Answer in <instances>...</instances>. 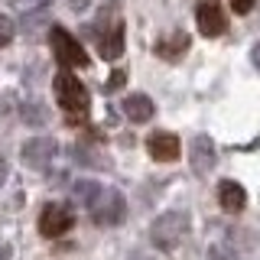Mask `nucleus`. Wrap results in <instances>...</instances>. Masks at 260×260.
I'll list each match as a JSON object with an SVG mask.
<instances>
[{"instance_id":"1","label":"nucleus","mask_w":260,"mask_h":260,"mask_svg":"<svg viewBox=\"0 0 260 260\" xmlns=\"http://www.w3.org/2000/svg\"><path fill=\"white\" fill-rule=\"evenodd\" d=\"M52 91H55V104H59L65 114H78V117L88 114V104H91L88 88L81 85V78H75L72 72H59V75H55Z\"/></svg>"},{"instance_id":"2","label":"nucleus","mask_w":260,"mask_h":260,"mask_svg":"<svg viewBox=\"0 0 260 260\" xmlns=\"http://www.w3.org/2000/svg\"><path fill=\"white\" fill-rule=\"evenodd\" d=\"M185 234H189V215H185V211H179V208L166 211V215H159L156 221H153V228H150L153 244H156V247H162V250L179 247Z\"/></svg>"},{"instance_id":"3","label":"nucleus","mask_w":260,"mask_h":260,"mask_svg":"<svg viewBox=\"0 0 260 260\" xmlns=\"http://www.w3.org/2000/svg\"><path fill=\"white\" fill-rule=\"evenodd\" d=\"M49 46H52V52H55V62L65 65V69H85L88 65V55H85V49H81V43L65 26H59V23L49 26Z\"/></svg>"},{"instance_id":"4","label":"nucleus","mask_w":260,"mask_h":260,"mask_svg":"<svg viewBox=\"0 0 260 260\" xmlns=\"http://www.w3.org/2000/svg\"><path fill=\"white\" fill-rule=\"evenodd\" d=\"M72 224H75V211H72L69 205H59V202L46 205L43 215H39V234H43V238H49V241L69 234Z\"/></svg>"},{"instance_id":"5","label":"nucleus","mask_w":260,"mask_h":260,"mask_svg":"<svg viewBox=\"0 0 260 260\" xmlns=\"http://www.w3.org/2000/svg\"><path fill=\"white\" fill-rule=\"evenodd\" d=\"M55 153H59V143L52 140V137H32L20 146V159L26 162L29 169H43L49 162L55 159Z\"/></svg>"},{"instance_id":"6","label":"nucleus","mask_w":260,"mask_h":260,"mask_svg":"<svg viewBox=\"0 0 260 260\" xmlns=\"http://www.w3.org/2000/svg\"><path fill=\"white\" fill-rule=\"evenodd\" d=\"M195 23H199L202 36H208V39L221 36V32L228 29L224 10H221V4H218V0H202V4L195 7Z\"/></svg>"},{"instance_id":"7","label":"nucleus","mask_w":260,"mask_h":260,"mask_svg":"<svg viewBox=\"0 0 260 260\" xmlns=\"http://www.w3.org/2000/svg\"><path fill=\"white\" fill-rule=\"evenodd\" d=\"M91 215H94L98 224H120V221H124V215H127L124 195H120L117 189H104L101 202H98V208L91 211Z\"/></svg>"},{"instance_id":"8","label":"nucleus","mask_w":260,"mask_h":260,"mask_svg":"<svg viewBox=\"0 0 260 260\" xmlns=\"http://www.w3.org/2000/svg\"><path fill=\"white\" fill-rule=\"evenodd\" d=\"M146 150H150L153 159L173 162V159H179V137L169 134V130H156V134L146 140Z\"/></svg>"},{"instance_id":"9","label":"nucleus","mask_w":260,"mask_h":260,"mask_svg":"<svg viewBox=\"0 0 260 260\" xmlns=\"http://www.w3.org/2000/svg\"><path fill=\"white\" fill-rule=\"evenodd\" d=\"M218 205H221L228 215L244 211V208H247V192H244V185L234 182V179H224V182L218 185Z\"/></svg>"},{"instance_id":"10","label":"nucleus","mask_w":260,"mask_h":260,"mask_svg":"<svg viewBox=\"0 0 260 260\" xmlns=\"http://www.w3.org/2000/svg\"><path fill=\"white\" fill-rule=\"evenodd\" d=\"M189 43H192L189 32L173 29V32H166V36L156 39V55H159V59H166V62H176V59H182V55H185Z\"/></svg>"},{"instance_id":"11","label":"nucleus","mask_w":260,"mask_h":260,"mask_svg":"<svg viewBox=\"0 0 260 260\" xmlns=\"http://www.w3.org/2000/svg\"><path fill=\"white\" fill-rule=\"evenodd\" d=\"M215 166V143L205 134H199L192 140V173L195 176H208V169Z\"/></svg>"},{"instance_id":"12","label":"nucleus","mask_w":260,"mask_h":260,"mask_svg":"<svg viewBox=\"0 0 260 260\" xmlns=\"http://www.w3.org/2000/svg\"><path fill=\"white\" fill-rule=\"evenodd\" d=\"M153 111H156V104L146 94H127L124 98V114H127L130 124H146L153 117Z\"/></svg>"},{"instance_id":"13","label":"nucleus","mask_w":260,"mask_h":260,"mask_svg":"<svg viewBox=\"0 0 260 260\" xmlns=\"http://www.w3.org/2000/svg\"><path fill=\"white\" fill-rule=\"evenodd\" d=\"M98 49H101V55H104V59H111V62L120 59V52H124V23H120V20L114 23L111 32L98 43Z\"/></svg>"},{"instance_id":"14","label":"nucleus","mask_w":260,"mask_h":260,"mask_svg":"<svg viewBox=\"0 0 260 260\" xmlns=\"http://www.w3.org/2000/svg\"><path fill=\"white\" fill-rule=\"evenodd\" d=\"M72 192H75V199L81 202V205H85V208H91V211L98 208V202H101V195H104L101 182H91V179H78Z\"/></svg>"},{"instance_id":"15","label":"nucleus","mask_w":260,"mask_h":260,"mask_svg":"<svg viewBox=\"0 0 260 260\" xmlns=\"http://www.w3.org/2000/svg\"><path fill=\"white\" fill-rule=\"evenodd\" d=\"M13 32H16V26H13V20H10V16H0V49L13 43Z\"/></svg>"},{"instance_id":"16","label":"nucleus","mask_w":260,"mask_h":260,"mask_svg":"<svg viewBox=\"0 0 260 260\" xmlns=\"http://www.w3.org/2000/svg\"><path fill=\"white\" fill-rule=\"evenodd\" d=\"M231 10L238 13V16H244V13L254 10V0H231Z\"/></svg>"},{"instance_id":"17","label":"nucleus","mask_w":260,"mask_h":260,"mask_svg":"<svg viewBox=\"0 0 260 260\" xmlns=\"http://www.w3.org/2000/svg\"><path fill=\"white\" fill-rule=\"evenodd\" d=\"M208 260H238V257H234V254H231L228 247H215V250H211V257H208Z\"/></svg>"},{"instance_id":"18","label":"nucleus","mask_w":260,"mask_h":260,"mask_svg":"<svg viewBox=\"0 0 260 260\" xmlns=\"http://www.w3.org/2000/svg\"><path fill=\"white\" fill-rule=\"evenodd\" d=\"M16 7H23V10H32V7H46L49 0H13Z\"/></svg>"},{"instance_id":"19","label":"nucleus","mask_w":260,"mask_h":260,"mask_svg":"<svg viewBox=\"0 0 260 260\" xmlns=\"http://www.w3.org/2000/svg\"><path fill=\"white\" fill-rule=\"evenodd\" d=\"M120 85H124V72H114V75H111V88H120Z\"/></svg>"},{"instance_id":"20","label":"nucleus","mask_w":260,"mask_h":260,"mask_svg":"<svg viewBox=\"0 0 260 260\" xmlns=\"http://www.w3.org/2000/svg\"><path fill=\"white\" fill-rule=\"evenodd\" d=\"M88 4H91V0H69V7H72V10H85Z\"/></svg>"},{"instance_id":"21","label":"nucleus","mask_w":260,"mask_h":260,"mask_svg":"<svg viewBox=\"0 0 260 260\" xmlns=\"http://www.w3.org/2000/svg\"><path fill=\"white\" fill-rule=\"evenodd\" d=\"M10 257V244H0V260H7Z\"/></svg>"},{"instance_id":"22","label":"nucleus","mask_w":260,"mask_h":260,"mask_svg":"<svg viewBox=\"0 0 260 260\" xmlns=\"http://www.w3.org/2000/svg\"><path fill=\"white\" fill-rule=\"evenodd\" d=\"M7 169H10V166H7V159H0V182L7 179Z\"/></svg>"},{"instance_id":"23","label":"nucleus","mask_w":260,"mask_h":260,"mask_svg":"<svg viewBox=\"0 0 260 260\" xmlns=\"http://www.w3.org/2000/svg\"><path fill=\"white\" fill-rule=\"evenodd\" d=\"M254 65H257V69H260V43L254 46Z\"/></svg>"}]
</instances>
